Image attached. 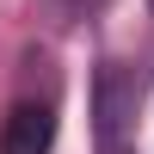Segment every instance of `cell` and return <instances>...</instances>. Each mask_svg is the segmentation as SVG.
<instances>
[{"label": "cell", "mask_w": 154, "mask_h": 154, "mask_svg": "<svg viewBox=\"0 0 154 154\" xmlns=\"http://www.w3.org/2000/svg\"><path fill=\"white\" fill-rule=\"evenodd\" d=\"M136 111H142L136 74L105 56L93 74V148L99 154H136Z\"/></svg>", "instance_id": "obj_1"}, {"label": "cell", "mask_w": 154, "mask_h": 154, "mask_svg": "<svg viewBox=\"0 0 154 154\" xmlns=\"http://www.w3.org/2000/svg\"><path fill=\"white\" fill-rule=\"evenodd\" d=\"M49 148H56V105L19 99L0 123V154H49Z\"/></svg>", "instance_id": "obj_2"}, {"label": "cell", "mask_w": 154, "mask_h": 154, "mask_svg": "<svg viewBox=\"0 0 154 154\" xmlns=\"http://www.w3.org/2000/svg\"><path fill=\"white\" fill-rule=\"evenodd\" d=\"M148 12H154V0H148Z\"/></svg>", "instance_id": "obj_3"}]
</instances>
